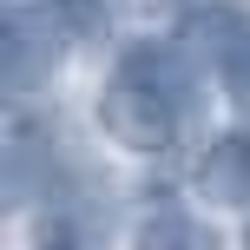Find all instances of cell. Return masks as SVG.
<instances>
[{
	"mask_svg": "<svg viewBox=\"0 0 250 250\" xmlns=\"http://www.w3.org/2000/svg\"><path fill=\"white\" fill-rule=\"evenodd\" d=\"M191 53L171 40H132L119 53V73L99 92V132L125 151H165L178 138V125L191 112Z\"/></svg>",
	"mask_w": 250,
	"mask_h": 250,
	"instance_id": "1",
	"label": "cell"
},
{
	"mask_svg": "<svg viewBox=\"0 0 250 250\" xmlns=\"http://www.w3.org/2000/svg\"><path fill=\"white\" fill-rule=\"evenodd\" d=\"M66 26L53 20V7H7V26H0V66H7V92H33L60 73V46H66Z\"/></svg>",
	"mask_w": 250,
	"mask_h": 250,
	"instance_id": "2",
	"label": "cell"
},
{
	"mask_svg": "<svg viewBox=\"0 0 250 250\" xmlns=\"http://www.w3.org/2000/svg\"><path fill=\"white\" fill-rule=\"evenodd\" d=\"M33 250H112V211L92 191H66L40 211Z\"/></svg>",
	"mask_w": 250,
	"mask_h": 250,
	"instance_id": "3",
	"label": "cell"
},
{
	"mask_svg": "<svg viewBox=\"0 0 250 250\" xmlns=\"http://www.w3.org/2000/svg\"><path fill=\"white\" fill-rule=\"evenodd\" d=\"M191 185H198V198L217 204V211H250V132H224L198 158Z\"/></svg>",
	"mask_w": 250,
	"mask_h": 250,
	"instance_id": "4",
	"label": "cell"
},
{
	"mask_svg": "<svg viewBox=\"0 0 250 250\" xmlns=\"http://www.w3.org/2000/svg\"><path fill=\"white\" fill-rule=\"evenodd\" d=\"M132 250H217V237H211V224H198V217L185 211V204H151V211L138 217Z\"/></svg>",
	"mask_w": 250,
	"mask_h": 250,
	"instance_id": "5",
	"label": "cell"
},
{
	"mask_svg": "<svg viewBox=\"0 0 250 250\" xmlns=\"http://www.w3.org/2000/svg\"><path fill=\"white\" fill-rule=\"evenodd\" d=\"M217 73H224V92H230V105L250 119V33H237L224 53H217Z\"/></svg>",
	"mask_w": 250,
	"mask_h": 250,
	"instance_id": "6",
	"label": "cell"
},
{
	"mask_svg": "<svg viewBox=\"0 0 250 250\" xmlns=\"http://www.w3.org/2000/svg\"><path fill=\"white\" fill-rule=\"evenodd\" d=\"M40 7H53V20L73 40H99L105 33V0H40Z\"/></svg>",
	"mask_w": 250,
	"mask_h": 250,
	"instance_id": "7",
	"label": "cell"
},
{
	"mask_svg": "<svg viewBox=\"0 0 250 250\" xmlns=\"http://www.w3.org/2000/svg\"><path fill=\"white\" fill-rule=\"evenodd\" d=\"M119 7H125V13H171L178 0H119Z\"/></svg>",
	"mask_w": 250,
	"mask_h": 250,
	"instance_id": "8",
	"label": "cell"
},
{
	"mask_svg": "<svg viewBox=\"0 0 250 250\" xmlns=\"http://www.w3.org/2000/svg\"><path fill=\"white\" fill-rule=\"evenodd\" d=\"M244 244H250V230H244Z\"/></svg>",
	"mask_w": 250,
	"mask_h": 250,
	"instance_id": "9",
	"label": "cell"
}]
</instances>
